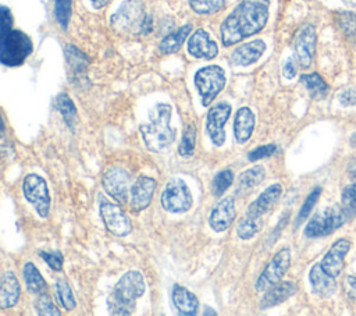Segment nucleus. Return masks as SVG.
I'll return each mask as SVG.
<instances>
[{
  "mask_svg": "<svg viewBox=\"0 0 356 316\" xmlns=\"http://www.w3.org/2000/svg\"><path fill=\"white\" fill-rule=\"evenodd\" d=\"M282 193V187L280 184H273L267 189H264L248 207L246 214L261 219L263 214H266L271 207L278 202Z\"/></svg>",
  "mask_w": 356,
  "mask_h": 316,
  "instance_id": "19",
  "label": "nucleus"
},
{
  "mask_svg": "<svg viewBox=\"0 0 356 316\" xmlns=\"http://www.w3.org/2000/svg\"><path fill=\"white\" fill-rule=\"evenodd\" d=\"M343 3L349 7H355L356 6V0H343Z\"/></svg>",
  "mask_w": 356,
  "mask_h": 316,
  "instance_id": "49",
  "label": "nucleus"
},
{
  "mask_svg": "<svg viewBox=\"0 0 356 316\" xmlns=\"http://www.w3.org/2000/svg\"><path fill=\"white\" fill-rule=\"evenodd\" d=\"M309 280H310V284H312V288L313 291L320 295V297H331L335 291V277L328 274L320 263L314 264L309 273Z\"/></svg>",
  "mask_w": 356,
  "mask_h": 316,
  "instance_id": "22",
  "label": "nucleus"
},
{
  "mask_svg": "<svg viewBox=\"0 0 356 316\" xmlns=\"http://www.w3.org/2000/svg\"><path fill=\"white\" fill-rule=\"evenodd\" d=\"M99 212L106 228L111 234L117 237H125L131 232L132 230L131 220L125 214V212L121 209V206L108 200H102Z\"/></svg>",
  "mask_w": 356,
  "mask_h": 316,
  "instance_id": "12",
  "label": "nucleus"
},
{
  "mask_svg": "<svg viewBox=\"0 0 356 316\" xmlns=\"http://www.w3.org/2000/svg\"><path fill=\"white\" fill-rule=\"evenodd\" d=\"M90 1H92V6L95 8H102L108 3V0H90Z\"/></svg>",
  "mask_w": 356,
  "mask_h": 316,
  "instance_id": "48",
  "label": "nucleus"
},
{
  "mask_svg": "<svg viewBox=\"0 0 356 316\" xmlns=\"http://www.w3.org/2000/svg\"><path fill=\"white\" fill-rule=\"evenodd\" d=\"M192 26L191 25H184L179 29L174 31L172 33L167 35L161 42H160V52L164 54H170V53H175L177 50L181 49L182 43L185 42V39L188 38L189 32H191Z\"/></svg>",
  "mask_w": 356,
  "mask_h": 316,
  "instance_id": "28",
  "label": "nucleus"
},
{
  "mask_svg": "<svg viewBox=\"0 0 356 316\" xmlns=\"http://www.w3.org/2000/svg\"><path fill=\"white\" fill-rule=\"evenodd\" d=\"M264 178V168L261 166H253L238 177L236 181V195H245L257 187Z\"/></svg>",
  "mask_w": 356,
  "mask_h": 316,
  "instance_id": "26",
  "label": "nucleus"
},
{
  "mask_svg": "<svg viewBox=\"0 0 356 316\" xmlns=\"http://www.w3.org/2000/svg\"><path fill=\"white\" fill-rule=\"evenodd\" d=\"M171 106L157 103L149 111V123L140 125V135L146 148L156 153L167 152L174 141L175 131L171 127Z\"/></svg>",
  "mask_w": 356,
  "mask_h": 316,
  "instance_id": "2",
  "label": "nucleus"
},
{
  "mask_svg": "<svg viewBox=\"0 0 356 316\" xmlns=\"http://www.w3.org/2000/svg\"><path fill=\"white\" fill-rule=\"evenodd\" d=\"M275 152H277V146L274 143H268V145H263V146H259V148L250 150L248 153V159L250 161H256V160L268 157V156H271Z\"/></svg>",
  "mask_w": 356,
  "mask_h": 316,
  "instance_id": "41",
  "label": "nucleus"
},
{
  "mask_svg": "<svg viewBox=\"0 0 356 316\" xmlns=\"http://www.w3.org/2000/svg\"><path fill=\"white\" fill-rule=\"evenodd\" d=\"M300 81L305 84L306 89L310 92L313 97H323L328 90V85L325 84V81L316 72L302 75Z\"/></svg>",
  "mask_w": 356,
  "mask_h": 316,
  "instance_id": "31",
  "label": "nucleus"
},
{
  "mask_svg": "<svg viewBox=\"0 0 356 316\" xmlns=\"http://www.w3.org/2000/svg\"><path fill=\"white\" fill-rule=\"evenodd\" d=\"M145 290L146 284L140 271L129 270L124 273L107 298L108 312L117 316L134 313L136 301L145 294Z\"/></svg>",
  "mask_w": 356,
  "mask_h": 316,
  "instance_id": "3",
  "label": "nucleus"
},
{
  "mask_svg": "<svg viewBox=\"0 0 356 316\" xmlns=\"http://www.w3.org/2000/svg\"><path fill=\"white\" fill-rule=\"evenodd\" d=\"M346 216L341 206H330L316 213L305 228V235L309 238H318L332 234L345 221Z\"/></svg>",
  "mask_w": 356,
  "mask_h": 316,
  "instance_id": "6",
  "label": "nucleus"
},
{
  "mask_svg": "<svg viewBox=\"0 0 356 316\" xmlns=\"http://www.w3.org/2000/svg\"><path fill=\"white\" fill-rule=\"evenodd\" d=\"M210 313H211V315H216L214 310H206V312H204V315H210Z\"/></svg>",
  "mask_w": 356,
  "mask_h": 316,
  "instance_id": "50",
  "label": "nucleus"
},
{
  "mask_svg": "<svg viewBox=\"0 0 356 316\" xmlns=\"http://www.w3.org/2000/svg\"><path fill=\"white\" fill-rule=\"evenodd\" d=\"M296 292V284L293 281H278L266 290L264 297L260 301V309H270L291 298Z\"/></svg>",
  "mask_w": 356,
  "mask_h": 316,
  "instance_id": "21",
  "label": "nucleus"
},
{
  "mask_svg": "<svg viewBox=\"0 0 356 316\" xmlns=\"http://www.w3.org/2000/svg\"><path fill=\"white\" fill-rule=\"evenodd\" d=\"M338 100L342 106H355L356 104V88L343 89L338 95Z\"/></svg>",
  "mask_w": 356,
  "mask_h": 316,
  "instance_id": "44",
  "label": "nucleus"
},
{
  "mask_svg": "<svg viewBox=\"0 0 356 316\" xmlns=\"http://www.w3.org/2000/svg\"><path fill=\"white\" fill-rule=\"evenodd\" d=\"M56 107L64 117V121L67 123V125L70 128H72L74 123L76 121V109H75V104L72 103V100L70 99V96L64 95V93L60 95L56 99Z\"/></svg>",
  "mask_w": 356,
  "mask_h": 316,
  "instance_id": "32",
  "label": "nucleus"
},
{
  "mask_svg": "<svg viewBox=\"0 0 356 316\" xmlns=\"http://www.w3.org/2000/svg\"><path fill=\"white\" fill-rule=\"evenodd\" d=\"M341 207L346 216V219H352L356 216V182L348 185L342 192Z\"/></svg>",
  "mask_w": 356,
  "mask_h": 316,
  "instance_id": "34",
  "label": "nucleus"
},
{
  "mask_svg": "<svg viewBox=\"0 0 356 316\" xmlns=\"http://www.w3.org/2000/svg\"><path fill=\"white\" fill-rule=\"evenodd\" d=\"M22 273H24V280H25L26 288L31 294L40 295V294L46 292L47 284L43 278V276L40 274V271L38 270V267L32 262H28L24 264Z\"/></svg>",
  "mask_w": 356,
  "mask_h": 316,
  "instance_id": "27",
  "label": "nucleus"
},
{
  "mask_svg": "<svg viewBox=\"0 0 356 316\" xmlns=\"http://www.w3.org/2000/svg\"><path fill=\"white\" fill-rule=\"evenodd\" d=\"M320 193H321V188H320V187L314 188V189L309 193V196L306 198L305 203L302 205V207H300V210H299V213H298V217H296V227L300 226V224L309 217L312 209L314 207V205H316L317 200H318Z\"/></svg>",
  "mask_w": 356,
  "mask_h": 316,
  "instance_id": "37",
  "label": "nucleus"
},
{
  "mask_svg": "<svg viewBox=\"0 0 356 316\" xmlns=\"http://www.w3.org/2000/svg\"><path fill=\"white\" fill-rule=\"evenodd\" d=\"M350 249V242L345 238L338 239L332 244V246L328 249V252L324 255L321 260V267L331 276L337 277L339 276L342 267H343V260L346 253Z\"/></svg>",
  "mask_w": 356,
  "mask_h": 316,
  "instance_id": "17",
  "label": "nucleus"
},
{
  "mask_svg": "<svg viewBox=\"0 0 356 316\" xmlns=\"http://www.w3.org/2000/svg\"><path fill=\"white\" fill-rule=\"evenodd\" d=\"M40 258L53 269V270H61L63 267V255L60 252H40Z\"/></svg>",
  "mask_w": 356,
  "mask_h": 316,
  "instance_id": "43",
  "label": "nucleus"
},
{
  "mask_svg": "<svg viewBox=\"0 0 356 316\" xmlns=\"http://www.w3.org/2000/svg\"><path fill=\"white\" fill-rule=\"evenodd\" d=\"M22 191L25 199L33 206L36 213L46 219L50 212V193L44 178L38 174H28L24 178Z\"/></svg>",
  "mask_w": 356,
  "mask_h": 316,
  "instance_id": "9",
  "label": "nucleus"
},
{
  "mask_svg": "<svg viewBox=\"0 0 356 316\" xmlns=\"http://www.w3.org/2000/svg\"><path fill=\"white\" fill-rule=\"evenodd\" d=\"M296 71H298V70H296L295 58H293V57H289V58L285 61L284 67H282V74H284L285 78L292 79V78L296 75Z\"/></svg>",
  "mask_w": 356,
  "mask_h": 316,
  "instance_id": "46",
  "label": "nucleus"
},
{
  "mask_svg": "<svg viewBox=\"0 0 356 316\" xmlns=\"http://www.w3.org/2000/svg\"><path fill=\"white\" fill-rule=\"evenodd\" d=\"M266 50V43L261 39L248 42L236 47L231 54V61L234 65L246 67L256 63Z\"/></svg>",
  "mask_w": 356,
  "mask_h": 316,
  "instance_id": "20",
  "label": "nucleus"
},
{
  "mask_svg": "<svg viewBox=\"0 0 356 316\" xmlns=\"http://www.w3.org/2000/svg\"><path fill=\"white\" fill-rule=\"evenodd\" d=\"M161 206L170 213H185L192 206V193L182 178H170L161 193Z\"/></svg>",
  "mask_w": 356,
  "mask_h": 316,
  "instance_id": "8",
  "label": "nucleus"
},
{
  "mask_svg": "<svg viewBox=\"0 0 356 316\" xmlns=\"http://www.w3.org/2000/svg\"><path fill=\"white\" fill-rule=\"evenodd\" d=\"M111 22L122 31L138 29L142 33H147L152 29V21L145 14L143 7L138 0L125 1L113 15Z\"/></svg>",
  "mask_w": 356,
  "mask_h": 316,
  "instance_id": "7",
  "label": "nucleus"
},
{
  "mask_svg": "<svg viewBox=\"0 0 356 316\" xmlns=\"http://www.w3.org/2000/svg\"><path fill=\"white\" fill-rule=\"evenodd\" d=\"M19 283L13 271H6L1 277V287H0V308L8 309L13 308L18 298H19Z\"/></svg>",
  "mask_w": 356,
  "mask_h": 316,
  "instance_id": "24",
  "label": "nucleus"
},
{
  "mask_svg": "<svg viewBox=\"0 0 356 316\" xmlns=\"http://www.w3.org/2000/svg\"><path fill=\"white\" fill-rule=\"evenodd\" d=\"M231 114V104L227 102H220L207 113V121H206V129L209 134V138L214 146H222L225 142V124Z\"/></svg>",
  "mask_w": 356,
  "mask_h": 316,
  "instance_id": "13",
  "label": "nucleus"
},
{
  "mask_svg": "<svg viewBox=\"0 0 356 316\" xmlns=\"http://www.w3.org/2000/svg\"><path fill=\"white\" fill-rule=\"evenodd\" d=\"M235 200L232 196L222 198L209 216V226L216 232L225 231L235 219Z\"/></svg>",
  "mask_w": 356,
  "mask_h": 316,
  "instance_id": "15",
  "label": "nucleus"
},
{
  "mask_svg": "<svg viewBox=\"0 0 356 316\" xmlns=\"http://www.w3.org/2000/svg\"><path fill=\"white\" fill-rule=\"evenodd\" d=\"M261 226H263L261 219H256L245 214L236 226V234L242 239H250L260 231Z\"/></svg>",
  "mask_w": 356,
  "mask_h": 316,
  "instance_id": "29",
  "label": "nucleus"
},
{
  "mask_svg": "<svg viewBox=\"0 0 356 316\" xmlns=\"http://www.w3.org/2000/svg\"><path fill=\"white\" fill-rule=\"evenodd\" d=\"M316 28L312 24L303 25L293 40V49H295V57L296 61L303 67L307 68L312 64V60L314 57L316 52Z\"/></svg>",
  "mask_w": 356,
  "mask_h": 316,
  "instance_id": "14",
  "label": "nucleus"
},
{
  "mask_svg": "<svg viewBox=\"0 0 356 316\" xmlns=\"http://www.w3.org/2000/svg\"><path fill=\"white\" fill-rule=\"evenodd\" d=\"M72 50H74V53H71V49H70V47L67 49V58H68L71 67H74L75 70H79V67L85 68V65L88 64V58L85 57V54H82V53H81L78 49H75L74 46H72Z\"/></svg>",
  "mask_w": 356,
  "mask_h": 316,
  "instance_id": "42",
  "label": "nucleus"
},
{
  "mask_svg": "<svg viewBox=\"0 0 356 316\" xmlns=\"http://www.w3.org/2000/svg\"><path fill=\"white\" fill-rule=\"evenodd\" d=\"M234 182V173L229 168L221 170L216 174L211 182V189L216 196H221Z\"/></svg>",
  "mask_w": 356,
  "mask_h": 316,
  "instance_id": "35",
  "label": "nucleus"
},
{
  "mask_svg": "<svg viewBox=\"0 0 356 316\" xmlns=\"http://www.w3.org/2000/svg\"><path fill=\"white\" fill-rule=\"evenodd\" d=\"M195 145H196V125L191 123L184 129V134L178 146V153L182 157H189L195 152Z\"/></svg>",
  "mask_w": 356,
  "mask_h": 316,
  "instance_id": "30",
  "label": "nucleus"
},
{
  "mask_svg": "<svg viewBox=\"0 0 356 316\" xmlns=\"http://www.w3.org/2000/svg\"><path fill=\"white\" fill-rule=\"evenodd\" d=\"M11 26H13V15L7 7H1V33L8 32Z\"/></svg>",
  "mask_w": 356,
  "mask_h": 316,
  "instance_id": "45",
  "label": "nucleus"
},
{
  "mask_svg": "<svg viewBox=\"0 0 356 316\" xmlns=\"http://www.w3.org/2000/svg\"><path fill=\"white\" fill-rule=\"evenodd\" d=\"M270 0H243L221 24L224 46L235 45L260 32L268 19Z\"/></svg>",
  "mask_w": 356,
  "mask_h": 316,
  "instance_id": "1",
  "label": "nucleus"
},
{
  "mask_svg": "<svg viewBox=\"0 0 356 316\" xmlns=\"http://www.w3.org/2000/svg\"><path fill=\"white\" fill-rule=\"evenodd\" d=\"M157 182L147 175H139L131 187V206L135 210L146 209L153 198Z\"/></svg>",
  "mask_w": 356,
  "mask_h": 316,
  "instance_id": "16",
  "label": "nucleus"
},
{
  "mask_svg": "<svg viewBox=\"0 0 356 316\" xmlns=\"http://www.w3.org/2000/svg\"><path fill=\"white\" fill-rule=\"evenodd\" d=\"M188 53L196 58H214L218 53L217 43L210 39L204 29H197L192 33L188 42Z\"/></svg>",
  "mask_w": 356,
  "mask_h": 316,
  "instance_id": "18",
  "label": "nucleus"
},
{
  "mask_svg": "<svg viewBox=\"0 0 356 316\" xmlns=\"http://www.w3.org/2000/svg\"><path fill=\"white\" fill-rule=\"evenodd\" d=\"M337 25L339 31L350 40L356 38V14L350 11H342L337 14Z\"/></svg>",
  "mask_w": 356,
  "mask_h": 316,
  "instance_id": "33",
  "label": "nucleus"
},
{
  "mask_svg": "<svg viewBox=\"0 0 356 316\" xmlns=\"http://www.w3.org/2000/svg\"><path fill=\"white\" fill-rule=\"evenodd\" d=\"M56 292H57V298H58V301H60V303L63 305L64 309H67V310L75 309L76 301L74 298L72 290L70 288V285L65 280H58L56 283Z\"/></svg>",
  "mask_w": 356,
  "mask_h": 316,
  "instance_id": "36",
  "label": "nucleus"
},
{
  "mask_svg": "<svg viewBox=\"0 0 356 316\" xmlns=\"http://www.w3.org/2000/svg\"><path fill=\"white\" fill-rule=\"evenodd\" d=\"M54 17L63 29L68 26L71 18V0H56L54 1Z\"/></svg>",
  "mask_w": 356,
  "mask_h": 316,
  "instance_id": "39",
  "label": "nucleus"
},
{
  "mask_svg": "<svg viewBox=\"0 0 356 316\" xmlns=\"http://www.w3.org/2000/svg\"><path fill=\"white\" fill-rule=\"evenodd\" d=\"M195 85L202 104L209 106L225 86V72L220 65H206L195 74Z\"/></svg>",
  "mask_w": 356,
  "mask_h": 316,
  "instance_id": "5",
  "label": "nucleus"
},
{
  "mask_svg": "<svg viewBox=\"0 0 356 316\" xmlns=\"http://www.w3.org/2000/svg\"><path fill=\"white\" fill-rule=\"evenodd\" d=\"M172 302L179 313L186 316H193L197 313L199 301L193 292H191L184 285H174L172 288Z\"/></svg>",
  "mask_w": 356,
  "mask_h": 316,
  "instance_id": "25",
  "label": "nucleus"
},
{
  "mask_svg": "<svg viewBox=\"0 0 356 316\" xmlns=\"http://www.w3.org/2000/svg\"><path fill=\"white\" fill-rule=\"evenodd\" d=\"M35 308L40 316H60L61 315L60 310L57 309V306L54 305L53 299L46 294L39 295V298L35 302Z\"/></svg>",
  "mask_w": 356,
  "mask_h": 316,
  "instance_id": "38",
  "label": "nucleus"
},
{
  "mask_svg": "<svg viewBox=\"0 0 356 316\" xmlns=\"http://www.w3.org/2000/svg\"><path fill=\"white\" fill-rule=\"evenodd\" d=\"M102 182L106 192L120 203H125L128 195H131V175L122 167H110L104 173Z\"/></svg>",
  "mask_w": 356,
  "mask_h": 316,
  "instance_id": "11",
  "label": "nucleus"
},
{
  "mask_svg": "<svg viewBox=\"0 0 356 316\" xmlns=\"http://www.w3.org/2000/svg\"><path fill=\"white\" fill-rule=\"evenodd\" d=\"M225 0H189L193 11L199 14H210L218 11L224 6Z\"/></svg>",
  "mask_w": 356,
  "mask_h": 316,
  "instance_id": "40",
  "label": "nucleus"
},
{
  "mask_svg": "<svg viewBox=\"0 0 356 316\" xmlns=\"http://www.w3.org/2000/svg\"><path fill=\"white\" fill-rule=\"evenodd\" d=\"M32 42L26 33L10 29L0 35V61L7 67L21 65L32 53Z\"/></svg>",
  "mask_w": 356,
  "mask_h": 316,
  "instance_id": "4",
  "label": "nucleus"
},
{
  "mask_svg": "<svg viewBox=\"0 0 356 316\" xmlns=\"http://www.w3.org/2000/svg\"><path fill=\"white\" fill-rule=\"evenodd\" d=\"M254 114L249 107H241L234 118V135L238 143H245L254 129Z\"/></svg>",
  "mask_w": 356,
  "mask_h": 316,
  "instance_id": "23",
  "label": "nucleus"
},
{
  "mask_svg": "<svg viewBox=\"0 0 356 316\" xmlns=\"http://www.w3.org/2000/svg\"><path fill=\"white\" fill-rule=\"evenodd\" d=\"M291 266V249L288 246L281 248L267 263L261 274L259 276L254 288L256 291H266L271 285L277 284Z\"/></svg>",
  "mask_w": 356,
  "mask_h": 316,
  "instance_id": "10",
  "label": "nucleus"
},
{
  "mask_svg": "<svg viewBox=\"0 0 356 316\" xmlns=\"http://www.w3.org/2000/svg\"><path fill=\"white\" fill-rule=\"evenodd\" d=\"M348 283V290H349V295L356 298V278L355 277H348L346 278Z\"/></svg>",
  "mask_w": 356,
  "mask_h": 316,
  "instance_id": "47",
  "label": "nucleus"
}]
</instances>
